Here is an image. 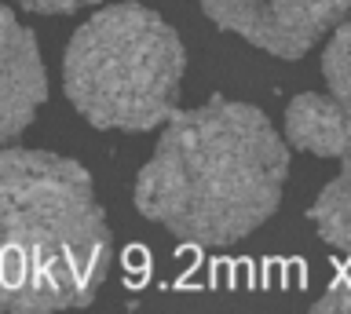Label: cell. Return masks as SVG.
Returning <instances> with one entry per match:
<instances>
[{"label": "cell", "instance_id": "5b68a950", "mask_svg": "<svg viewBox=\"0 0 351 314\" xmlns=\"http://www.w3.org/2000/svg\"><path fill=\"white\" fill-rule=\"evenodd\" d=\"M48 99V73L37 37L0 4V146L19 139Z\"/></svg>", "mask_w": 351, "mask_h": 314}, {"label": "cell", "instance_id": "52a82bcc", "mask_svg": "<svg viewBox=\"0 0 351 314\" xmlns=\"http://www.w3.org/2000/svg\"><path fill=\"white\" fill-rule=\"evenodd\" d=\"M307 220L315 223L318 237L348 256L351 263V157L344 161L340 176L315 198V205L307 209Z\"/></svg>", "mask_w": 351, "mask_h": 314}, {"label": "cell", "instance_id": "277c9868", "mask_svg": "<svg viewBox=\"0 0 351 314\" xmlns=\"http://www.w3.org/2000/svg\"><path fill=\"white\" fill-rule=\"evenodd\" d=\"M202 12L274 59H304L322 34L344 23L351 0H202Z\"/></svg>", "mask_w": 351, "mask_h": 314}, {"label": "cell", "instance_id": "6da1fadb", "mask_svg": "<svg viewBox=\"0 0 351 314\" xmlns=\"http://www.w3.org/2000/svg\"><path fill=\"white\" fill-rule=\"evenodd\" d=\"M289 146L263 110L213 95L176 110L136 176V209L172 237L227 248L278 212Z\"/></svg>", "mask_w": 351, "mask_h": 314}, {"label": "cell", "instance_id": "8992f818", "mask_svg": "<svg viewBox=\"0 0 351 314\" xmlns=\"http://www.w3.org/2000/svg\"><path fill=\"white\" fill-rule=\"evenodd\" d=\"M285 143L315 157H351V110L337 95L304 92L285 106Z\"/></svg>", "mask_w": 351, "mask_h": 314}, {"label": "cell", "instance_id": "7a4b0ae2", "mask_svg": "<svg viewBox=\"0 0 351 314\" xmlns=\"http://www.w3.org/2000/svg\"><path fill=\"white\" fill-rule=\"evenodd\" d=\"M114 237L84 165L0 146V311L88 307L110 274Z\"/></svg>", "mask_w": 351, "mask_h": 314}, {"label": "cell", "instance_id": "3957f363", "mask_svg": "<svg viewBox=\"0 0 351 314\" xmlns=\"http://www.w3.org/2000/svg\"><path fill=\"white\" fill-rule=\"evenodd\" d=\"M186 51L180 34L143 4H110L66 44L62 88L103 132H150L180 110Z\"/></svg>", "mask_w": 351, "mask_h": 314}, {"label": "cell", "instance_id": "30bf717a", "mask_svg": "<svg viewBox=\"0 0 351 314\" xmlns=\"http://www.w3.org/2000/svg\"><path fill=\"white\" fill-rule=\"evenodd\" d=\"M15 4L37 15H73L88 4H99V0H15Z\"/></svg>", "mask_w": 351, "mask_h": 314}, {"label": "cell", "instance_id": "ba28073f", "mask_svg": "<svg viewBox=\"0 0 351 314\" xmlns=\"http://www.w3.org/2000/svg\"><path fill=\"white\" fill-rule=\"evenodd\" d=\"M322 77L329 84V95H337L351 110V18L337 26L333 40L322 51Z\"/></svg>", "mask_w": 351, "mask_h": 314}, {"label": "cell", "instance_id": "9c48e42d", "mask_svg": "<svg viewBox=\"0 0 351 314\" xmlns=\"http://www.w3.org/2000/svg\"><path fill=\"white\" fill-rule=\"evenodd\" d=\"M315 314H329V311H351V263L333 278V285L326 289V296L315 300Z\"/></svg>", "mask_w": 351, "mask_h": 314}]
</instances>
